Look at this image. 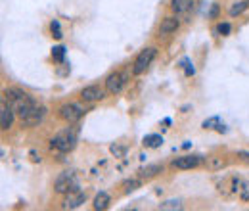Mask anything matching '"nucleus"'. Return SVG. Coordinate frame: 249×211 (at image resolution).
<instances>
[{
	"mask_svg": "<svg viewBox=\"0 0 249 211\" xmlns=\"http://www.w3.org/2000/svg\"><path fill=\"white\" fill-rule=\"evenodd\" d=\"M109 152H111V153H113V155H115V157H123L124 155V148L123 146H117V144H113V146H111V148H109Z\"/></svg>",
	"mask_w": 249,
	"mask_h": 211,
	"instance_id": "4be33fe9",
	"label": "nucleus"
},
{
	"mask_svg": "<svg viewBox=\"0 0 249 211\" xmlns=\"http://www.w3.org/2000/svg\"><path fill=\"white\" fill-rule=\"evenodd\" d=\"M248 2L246 0H240V2H234L232 6H230V10H228V14L232 16V18H236V16H240V14H244L246 10H248Z\"/></svg>",
	"mask_w": 249,
	"mask_h": 211,
	"instance_id": "dca6fc26",
	"label": "nucleus"
},
{
	"mask_svg": "<svg viewBox=\"0 0 249 211\" xmlns=\"http://www.w3.org/2000/svg\"><path fill=\"white\" fill-rule=\"evenodd\" d=\"M180 65L184 67V71H186V75H188V77H192V75L196 73V69H194V65H192V61L188 60V58H184V60L180 61Z\"/></svg>",
	"mask_w": 249,
	"mask_h": 211,
	"instance_id": "412c9836",
	"label": "nucleus"
},
{
	"mask_svg": "<svg viewBox=\"0 0 249 211\" xmlns=\"http://www.w3.org/2000/svg\"><path fill=\"white\" fill-rule=\"evenodd\" d=\"M77 136H79V134H77V129H75V127H69V129H65L62 133H58V134L50 140V148L62 152V153H67V152H71L77 146Z\"/></svg>",
	"mask_w": 249,
	"mask_h": 211,
	"instance_id": "f03ea898",
	"label": "nucleus"
},
{
	"mask_svg": "<svg viewBox=\"0 0 249 211\" xmlns=\"http://www.w3.org/2000/svg\"><path fill=\"white\" fill-rule=\"evenodd\" d=\"M4 96L8 98V104L12 106V110L16 112V115L21 121L36 108V102L33 100L27 92L19 91V89H10V91L4 92Z\"/></svg>",
	"mask_w": 249,
	"mask_h": 211,
	"instance_id": "f257e3e1",
	"label": "nucleus"
},
{
	"mask_svg": "<svg viewBox=\"0 0 249 211\" xmlns=\"http://www.w3.org/2000/svg\"><path fill=\"white\" fill-rule=\"evenodd\" d=\"M217 167H222V161L215 157V159H213V163H211V169H217Z\"/></svg>",
	"mask_w": 249,
	"mask_h": 211,
	"instance_id": "cd10ccee",
	"label": "nucleus"
},
{
	"mask_svg": "<svg viewBox=\"0 0 249 211\" xmlns=\"http://www.w3.org/2000/svg\"><path fill=\"white\" fill-rule=\"evenodd\" d=\"M106 96V91L96 87V85H90V87H85L83 92H81V98L85 102H96V100H102Z\"/></svg>",
	"mask_w": 249,
	"mask_h": 211,
	"instance_id": "1a4fd4ad",
	"label": "nucleus"
},
{
	"mask_svg": "<svg viewBox=\"0 0 249 211\" xmlns=\"http://www.w3.org/2000/svg\"><path fill=\"white\" fill-rule=\"evenodd\" d=\"M218 14V6H213V10H211V18H215Z\"/></svg>",
	"mask_w": 249,
	"mask_h": 211,
	"instance_id": "c85d7f7f",
	"label": "nucleus"
},
{
	"mask_svg": "<svg viewBox=\"0 0 249 211\" xmlns=\"http://www.w3.org/2000/svg\"><path fill=\"white\" fill-rule=\"evenodd\" d=\"M240 196H242V200H249V182H242Z\"/></svg>",
	"mask_w": 249,
	"mask_h": 211,
	"instance_id": "5701e85b",
	"label": "nucleus"
},
{
	"mask_svg": "<svg viewBox=\"0 0 249 211\" xmlns=\"http://www.w3.org/2000/svg\"><path fill=\"white\" fill-rule=\"evenodd\" d=\"M109 202H111L109 194H107V192H100V194L94 198V210H98V211L107 210V208H109Z\"/></svg>",
	"mask_w": 249,
	"mask_h": 211,
	"instance_id": "4468645a",
	"label": "nucleus"
},
{
	"mask_svg": "<svg viewBox=\"0 0 249 211\" xmlns=\"http://www.w3.org/2000/svg\"><path fill=\"white\" fill-rule=\"evenodd\" d=\"M31 157L33 161H40V157H36V152H31Z\"/></svg>",
	"mask_w": 249,
	"mask_h": 211,
	"instance_id": "c756f323",
	"label": "nucleus"
},
{
	"mask_svg": "<svg viewBox=\"0 0 249 211\" xmlns=\"http://www.w3.org/2000/svg\"><path fill=\"white\" fill-rule=\"evenodd\" d=\"M44 115H46V108L36 104V108H35L31 114H29V115L23 119V123H25L27 127H35V125H38V123L42 121V117H44Z\"/></svg>",
	"mask_w": 249,
	"mask_h": 211,
	"instance_id": "9b49d317",
	"label": "nucleus"
},
{
	"mask_svg": "<svg viewBox=\"0 0 249 211\" xmlns=\"http://www.w3.org/2000/svg\"><path fill=\"white\" fill-rule=\"evenodd\" d=\"M140 186V181H128L124 182V192H132V190H136Z\"/></svg>",
	"mask_w": 249,
	"mask_h": 211,
	"instance_id": "b1692460",
	"label": "nucleus"
},
{
	"mask_svg": "<svg viewBox=\"0 0 249 211\" xmlns=\"http://www.w3.org/2000/svg\"><path fill=\"white\" fill-rule=\"evenodd\" d=\"M50 31H52V35H54L56 38H62V37H63V35H62V27H60V21H56V19L50 23Z\"/></svg>",
	"mask_w": 249,
	"mask_h": 211,
	"instance_id": "aec40b11",
	"label": "nucleus"
},
{
	"mask_svg": "<svg viewBox=\"0 0 249 211\" xmlns=\"http://www.w3.org/2000/svg\"><path fill=\"white\" fill-rule=\"evenodd\" d=\"M157 50L156 48H144L140 54H138V58H136V61H134V67H132V73L134 75H142L146 69H148V65L154 61V58H156Z\"/></svg>",
	"mask_w": 249,
	"mask_h": 211,
	"instance_id": "20e7f679",
	"label": "nucleus"
},
{
	"mask_svg": "<svg viewBox=\"0 0 249 211\" xmlns=\"http://www.w3.org/2000/svg\"><path fill=\"white\" fill-rule=\"evenodd\" d=\"M180 208H182L180 200H167V202L159 204V210H163V211H167V210H180Z\"/></svg>",
	"mask_w": 249,
	"mask_h": 211,
	"instance_id": "a211bd4d",
	"label": "nucleus"
},
{
	"mask_svg": "<svg viewBox=\"0 0 249 211\" xmlns=\"http://www.w3.org/2000/svg\"><path fill=\"white\" fill-rule=\"evenodd\" d=\"M126 79H128V75H126L124 71H115V73H111V75L106 79V91L109 92V94H119V92L124 89V85H126Z\"/></svg>",
	"mask_w": 249,
	"mask_h": 211,
	"instance_id": "39448f33",
	"label": "nucleus"
},
{
	"mask_svg": "<svg viewBox=\"0 0 249 211\" xmlns=\"http://www.w3.org/2000/svg\"><path fill=\"white\" fill-rule=\"evenodd\" d=\"M201 163V155H182L173 161V167L177 169H194Z\"/></svg>",
	"mask_w": 249,
	"mask_h": 211,
	"instance_id": "6e6552de",
	"label": "nucleus"
},
{
	"mask_svg": "<svg viewBox=\"0 0 249 211\" xmlns=\"http://www.w3.org/2000/svg\"><path fill=\"white\" fill-rule=\"evenodd\" d=\"M230 31H232V27H230L228 23H220L217 27V33H220V35H228Z\"/></svg>",
	"mask_w": 249,
	"mask_h": 211,
	"instance_id": "a878e982",
	"label": "nucleus"
},
{
	"mask_svg": "<svg viewBox=\"0 0 249 211\" xmlns=\"http://www.w3.org/2000/svg\"><path fill=\"white\" fill-rule=\"evenodd\" d=\"M83 115H85V108L81 104H65L60 108V117L67 123H77Z\"/></svg>",
	"mask_w": 249,
	"mask_h": 211,
	"instance_id": "423d86ee",
	"label": "nucleus"
},
{
	"mask_svg": "<svg viewBox=\"0 0 249 211\" xmlns=\"http://www.w3.org/2000/svg\"><path fill=\"white\" fill-rule=\"evenodd\" d=\"M161 144H163V136H159V134H148L144 138V146L146 148H159Z\"/></svg>",
	"mask_w": 249,
	"mask_h": 211,
	"instance_id": "f3484780",
	"label": "nucleus"
},
{
	"mask_svg": "<svg viewBox=\"0 0 249 211\" xmlns=\"http://www.w3.org/2000/svg\"><path fill=\"white\" fill-rule=\"evenodd\" d=\"M14 110H12V106L8 104H2V110H0V129L2 131H8L10 127H12V123H14Z\"/></svg>",
	"mask_w": 249,
	"mask_h": 211,
	"instance_id": "9d476101",
	"label": "nucleus"
},
{
	"mask_svg": "<svg viewBox=\"0 0 249 211\" xmlns=\"http://www.w3.org/2000/svg\"><path fill=\"white\" fill-rule=\"evenodd\" d=\"M87 202V192H83V190H71V192H67V198L63 200V210H77V208H81L83 204Z\"/></svg>",
	"mask_w": 249,
	"mask_h": 211,
	"instance_id": "0eeeda50",
	"label": "nucleus"
},
{
	"mask_svg": "<svg viewBox=\"0 0 249 211\" xmlns=\"http://www.w3.org/2000/svg\"><path fill=\"white\" fill-rule=\"evenodd\" d=\"M238 157H240V159H244V161H246V163L249 165V152L240 150V152H238Z\"/></svg>",
	"mask_w": 249,
	"mask_h": 211,
	"instance_id": "bb28decb",
	"label": "nucleus"
},
{
	"mask_svg": "<svg viewBox=\"0 0 249 211\" xmlns=\"http://www.w3.org/2000/svg\"><path fill=\"white\" fill-rule=\"evenodd\" d=\"M54 188H56L58 194H67V192L79 188V181H77V177H75L73 171H65V173H62V175L56 179Z\"/></svg>",
	"mask_w": 249,
	"mask_h": 211,
	"instance_id": "7ed1b4c3",
	"label": "nucleus"
},
{
	"mask_svg": "<svg viewBox=\"0 0 249 211\" xmlns=\"http://www.w3.org/2000/svg\"><path fill=\"white\" fill-rule=\"evenodd\" d=\"M178 19L177 18H165L163 21H161V25H159V31H161V35H169V33H175V31L178 29Z\"/></svg>",
	"mask_w": 249,
	"mask_h": 211,
	"instance_id": "ddd939ff",
	"label": "nucleus"
},
{
	"mask_svg": "<svg viewBox=\"0 0 249 211\" xmlns=\"http://www.w3.org/2000/svg\"><path fill=\"white\" fill-rule=\"evenodd\" d=\"M215 125H220L218 117H211V119L203 121V129H215Z\"/></svg>",
	"mask_w": 249,
	"mask_h": 211,
	"instance_id": "393cba45",
	"label": "nucleus"
},
{
	"mask_svg": "<svg viewBox=\"0 0 249 211\" xmlns=\"http://www.w3.org/2000/svg\"><path fill=\"white\" fill-rule=\"evenodd\" d=\"M171 8L177 16H182V14H188L194 8V2L192 0H171Z\"/></svg>",
	"mask_w": 249,
	"mask_h": 211,
	"instance_id": "f8f14e48",
	"label": "nucleus"
},
{
	"mask_svg": "<svg viewBox=\"0 0 249 211\" xmlns=\"http://www.w3.org/2000/svg\"><path fill=\"white\" fill-rule=\"evenodd\" d=\"M161 171H163V165H159V163H154V165L142 167L138 173H140V177H142V179H152V177H156L157 173H161Z\"/></svg>",
	"mask_w": 249,
	"mask_h": 211,
	"instance_id": "2eb2a0df",
	"label": "nucleus"
},
{
	"mask_svg": "<svg viewBox=\"0 0 249 211\" xmlns=\"http://www.w3.org/2000/svg\"><path fill=\"white\" fill-rule=\"evenodd\" d=\"M52 58L56 61H63V58H65V48L63 46H54L52 48Z\"/></svg>",
	"mask_w": 249,
	"mask_h": 211,
	"instance_id": "6ab92c4d",
	"label": "nucleus"
}]
</instances>
